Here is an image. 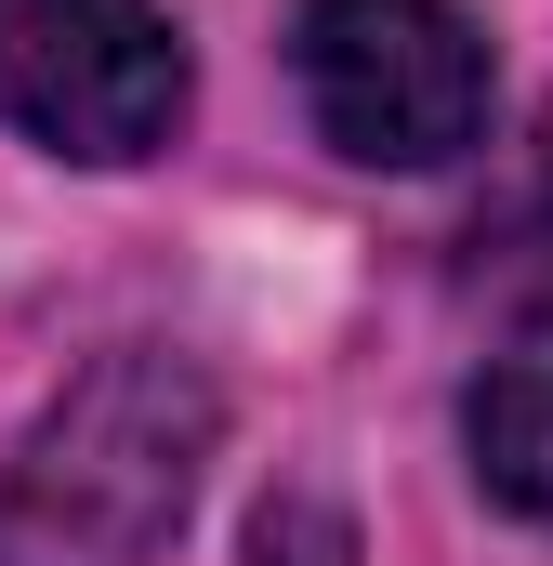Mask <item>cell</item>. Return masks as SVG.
Wrapping results in <instances>:
<instances>
[{"label": "cell", "mask_w": 553, "mask_h": 566, "mask_svg": "<svg viewBox=\"0 0 553 566\" xmlns=\"http://www.w3.org/2000/svg\"><path fill=\"white\" fill-rule=\"evenodd\" d=\"M461 448H474V488H488L501 514L553 527V316H528V329L474 369V396H461Z\"/></svg>", "instance_id": "4"}, {"label": "cell", "mask_w": 553, "mask_h": 566, "mask_svg": "<svg viewBox=\"0 0 553 566\" xmlns=\"http://www.w3.org/2000/svg\"><path fill=\"white\" fill-rule=\"evenodd\" d=\"M290 80H303V119L356 171H448L461 145H488V106H501V66L461 0H303Z\"/></svg>", "instance_id": "2"}, {"label": "cell", "mask_w": 553, "mask_h": 566, "mask_svg": "<svg viewBox=\"0 0 553 566\" xmlns=\"http://www.w3.org/2000/svg\"><path fill=\"white\" fill-rule=\"evenodd\" d=\"M0 133L133 171L185 133V40L158 0H0Z\"/></svg>", "instance_id": "3"}, {"label": "cell", "mask_w": 553, "mask_h": 566, "mask_svg": "<svg viewBox=\"0 0 553 566\" xmlns=\"http://www.w3.org/2000/svg\"><path fill=\"white\" fill-rule=\"evenodd\" d=\"M0 566H13V554H0Z\"/></svg>", "instance_id": "5"}, {"label": "cell", "mask_w": 553, "mask_h": 566, "mask_svg": "<svg viewBox=\"0 0 553 566\" xmlns=\"http://www.w3.org/2000/svg\"><path fill=\"white\" fill-rule=\"evenodd\" d=\"M225 448V396L171 343H106L0 474V554L13 566H158L198 461Z\"/></svg>", "instance_id": "1"}]
</instances>
